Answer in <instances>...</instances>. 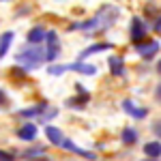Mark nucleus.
<instances>
[{
  "label": "nucleus",
  "instance_id": "obj_1",
  "mask_svg": "<svg viewBox=\"0 0 161 161\" xmlns=\"http://www.w3.org/2000/svg\"><path fill=\"white\" fill-rule=\"evenodd\" d=\"M116 17H118V9L110 4V7H103L92 19L73 24V28H75V30H88L90 35H95V32H101V30H108V28L116 22Z\"/></svg>",
  "mask_w": 161,
  "mask_h": 161
},
{
  "label": "nucleus",
  "instance_id": "obj_2",
  "mask_svg": "<svg viewBox=\"0 0 161 161\" xmlns=\"http://www.w3.org/2000/svg\"><path fill=\"white\" fill-rule=\"evenodd\" d=\"M43 60H45V52H43V47H39V45L28 47V50L17 54V62L24 64L26 69H35V67H39Z\"/></svg>",
  "mask_w": 161,
  "mask_h": 161
},
{
  "label": "nucleus",
  "instance_id": "obj_3",
  "mask_svg": "<svg viewBox=\"0 0 161 161\" xmlns=\"http://www.w3.org/2000/svg\"><path fill=\"white\" fill-rule=\"evenodd\" d=\"M64 71H77V73H84V75H95L97 67L95 64H86V62H71V64H56V67L47 69V73H52V75H60Z\"/></svg>",
  "mask_w": 161,
  "mask_h": 161
},
{
  "label": "nucleus",
  "instance_id": "obj_4",
  "mask_svg": "<svg viewBox=\"0 0 161 161\" xmlns=\"http://www.w3.org/2000/svg\"><path fill=\"white\" fill-rule=\"evenodd\" d=\"M131 39H133L136 43L146 41V26L142 24L140 17H133V19H131Z\"/></svg>",
  "mask_w": 161,
  "mask_h": 161
},
{
  "label": "nucleus",
  "instance_id": "obj_5",
  "mask_svg": "<svg viewBox=\"0 0 161 161\" xmlns=\"http://www.w3.org/2000/svg\"><path fill=\"white\" fill-rule=\"evenodd\" d=\"M137 52L142 58H153L159 52V41H142V43H137Z\"/></svg>",
  "mask_w": 161,
  "mask_h": 161
},
{
  "label": "nucleus",
  "instance_id": "obj_6",
  "mask_svg": "<svg viewBox=\"0 0 161 161\" xmlns=\"http://www.w3.org/2000/svg\"><path fill=\"white\" fill-rule=\"evenodd\" d=\"M45 39H47L45 60H54V58H56V54H58V37H56V32H45Z\"/></svg>",
  "mask_w": 161,
  "mask_h": 161
},
{
  "label": "nucleus",
  "instance_id": "obj_7",
  "mask_svg": "<svg viewBox=\"0 0 161 161\" xmlns=\"http://www.w3.org/2000/svg\"><path fill=\"white\" fill-rule=\"evenodd\" d=\"M60 146H62V148H67V150H71V153H77V155H82V157H86V159H95V153H88V150L80 148L77 144H73V142L67 140V137L60 142Z\"/></svg>",
  "mask_w": 161,
  "mask_h": 161
},
{
  "label": "nucleus",
  "instance_id": "obj_8",
  "mask_svg": "<svg viewBox=\"0 0 161 161\" xmlns=\"http://www.w3.org/2000/svg\"><path fill=\"white\" fill-rule=\"evenodd\" d=\"M123 110L127 112V114H131L133 118H144V116L148 114V112L144 110V108H136L131 99H125V101H123Z\"/></svg>",
  "mask_w": 161,
  "mask_h": 161
},
{
  "label": "nucleus",
  "instance_id": "obj_9",
  "mask_svg": "<svg viewBox=\"0 0 161 161\" xmlns=\"http://www.w3.org/2000/svg\"><path fill=\"white\" fill-rule=\"evenodd\" d=\"M144 153H146V157L148 159H159L161 157V142H148V144H144Z\"/></svg>",
  "mask_w": 161,
  "mask_h": 161
},
{
  "label": "nucleus",
  "instance_id": "obj_10",
  "mask_svg": "<svg viewBox=\"0 0 161 161\" xmlns=\"http://www.w3.org/2000/svg\"><path fill=\"white\" fill-rule=\"evenodd\" d=\"M45 136H47V140H50L52 144H56V146H60V142L64 140L62 131L56 129V127H45Z\"/></svg>",
  "mask_w": 161,
  "mask_h": 161
},
{
  "label": "nucleus",
  "instance_id": "obj_11",
  "mask_svg": "<svg viewBox=\"0 0 161 161\" xmlns=\"http://www.w3.org/2000/svg\"><path fill=\"white\" fill-rule=\"evenodd\" d=\"M17 136H19V140L32 142V140H35V136H37V127H35V125H24V127L17 131Z\"/></svg>",
  "mask_w": 161,
  "mask_h": 161
},
{
  "label": "nucleus",
  "instance_id": "obj_12",
  "mask_svg": "<svg viewBox=\"0 0 161 161\" xmlns=\"http://www.w3.org/2000/svg\"><path fill=\"white\" fill-rule=\"evenodd\" d=\"M110 71H112V75H123L125 73V62H123V58L112 56V58H110Z\"/></svg>",
  "mask_w": 161,
  "mask_h": 161
},
{
  "label": "nucleus",
  "instance_id": "obj_13",
  "mask_svg": "<svg viewBox=\"0 0 161 161\" xmlns=\"http://www.w3.org/2000/svg\"><path fill=\"white\" fill-rule=\"evenodd\" d=\"M41 41H45V30H43V28H32V30L28 32V43L39 45Z\"/></svg>",
  "mask_w": 161,
  "mask_h": 161
},
{
  "label": "nucleus",
  "instance_id": "obj_14",
  "mask_svg": "<svg viewBox=\"0 0 161 161\" xmlns=\"http://www.w3.org/2000/svg\"><path fill=\"white\" fill-rule=\"evenodd\" d=\"M103 50H112V45H110V43H97V45H90L88 50H84L82 54H80V58L84 60V58H88L90 54H97V52H103Z\"/></svg>",
  "mask_w": 161,
  "mask_h": 161
},
{
  "label": "nucleus",
  "instance_id": "obj_15",
  "mask_svg": "<svg viewBox=\"0 0 161 161\" xmlns=\"http://www.w3.org/2000/svg\"><path fill=\"white\" fill-rule=\"evenodd\" d=\"M11 41H13V32H4V35L0 37V58H4V54L9 52Z\"/></svg>",
  "mask_w": 161,
  "mask_h": 161
},
{
  "label": "nucleus",
  "instance_id": "obj_16",
  "mask_svg": "<svg viewBox=\"0 0 161 161\" xmlns=\"http://www.w3.org/2000/svg\"><path fill=\"white\" fill-rule=\"evenodd\" d=\"M47 108V103H39V105H35V108H28V110H19V116H35V114H39L41 116V112Z\"/></svg>",
  "mask_w": 161,
  "mask_h": 161
},
{
  "label": "nucleus",
  "instance_id": "obj_17",
  "mask_svg": "<svg viewBox=\"0 0 161 161\" xmlns=\"http://www.w3.org/2000/svg\"><path fill=\"white\" fill-rule=\"evenodd\" d=\"M136 140H137V133H136V129H131V127H127L123 131V142L125 144H136Z\"/></svg>",
  "mask_w": 161,
  "mask_h": 161
},
{
  "label": "nucleus",
  "instance_id": "obj_18",
  "mask_svg": "<svg viewBox=\"0 0 161 161\" xmlns=\"http://www.w3.org/2000/svg\"><path fill=\"white\" fill-rule=\"evenodd\" d=\"M41 153H43V148H32L28 153H24V157H41Z\"/></svg>",
  "mask_w": 161,
  "mask_h": 161
},
{
  "label": "nucleus",
  "instance_id": "obj_19",
  "mask_svg": "<svg viewBox=\"0 0 161 161\" xmlns=\"http://www.w3.org/2000/svg\"><path fill=\"white\" fill-rule=\"evenodd\" d=\"M15 157H13L11 153H4V150H0V161H13Z\"/></svg>",
  "mask_w": 161,
  "mask_h": 161
},
{
  "label": "nucleus",
  "instance_id": "obj_20",
  "mask_svg": "<svg viewBox=\"0 0 161 161\" xmlns=\"http://www.w3.org/2000/svg\"><path fill=\"white\" fill-rule=\"evenodd\" d=\"M153 131H155V133H157V136L161 137V120H157V123L153 125Z\"/></svg>",
  "mask_w": 161,
  "mask_h": 161
},
{
  "label": "nucleus",
  "instance_id": "obj_21",
  "mask_svg": "<svg viewBox=\"0 0 161 161\" xmlns=\"http://www.w3.org/2000/svg\"><path fill=\"white\" fill-rule=\"evenodd\" d=\"M155 30H157V32L161 35V15L157 17V22H155Z\"/></svg>",
  "mask_w": 161,
  "mask_h": 161
},
{
  "label": "nucleus",
  "instance_id": "obj_22",
  "mask_svg": "<svg viewBox=\"0 0 161 161\" xmlns=\"http://www.w3.org/2000/svg\"><path fill=\"white\" fill-rule=\"evenodd\" d=\"M155 97H157V101H161V82H159V86H157V90H155Z\"/></svg>",
  "mask_w": 161,
  "mask_h": 161
},
{
  "label": "nucleus",
  "instance_id": "obj_23",
  "mask_svg": "<svg viewBox=\"0 0 161 161\" xmlns=\"http://www.w3.org/2000/svg\"><path fill=\"white\" fill-rule=\"evenodd\" d=\"M32 161H50V159H47V157H35Z\"/></svg>",
  "mask_w": 161,
  "mask_h": 161
},
{
  "label": "nucleus",
  "instance_id": "obj_24",
  "mask_svg": "<svg viewBox=\"0 0 161 161\" xmlns=\"http://www.w3.org/2000/svg\"><path fill=\"white\" fill-rule=\"evenodd\" d=\"M4 99H7V97H4V92L0 90V103H4Z\"/></svg>",
  "mask_w": 161,
  "mask_h": 161
},
{
  "label": "nucleus",
  "instance_id": "obj_25",
  "mask_svg": "<svg viewBox=\"0 0 161 161\" xmlns=\"http://www.w3.org/2000/svg\"><path fill=\"white\" fill-rule=\"evenodd\" d=\"M157 73H159V75H161V60H159V62H157Z\"/></svg>",
  "mask_w": 161,
  "mask_h": 161
},
{
  "label": "nucleus",
  "instance_id": "obj_26",
  "mask_svg": "<svg viewBox=\"0 0 161 161\" xmlns=\"http://www.w3.org/2000/svg\"><path fill=\"white\" fill-rule=\"evenodd\" d=\"M142 161H159V159H142Z\"/></svg>",
  "mask_w": 161,
  "mask_h": 161
}]
</instances>
